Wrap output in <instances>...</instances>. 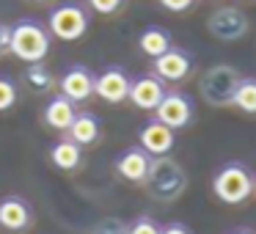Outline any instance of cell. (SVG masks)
I'll use <instances>...</instances> for the list:
<instances>
[{
  "label": "cell",
  "mask_w": 256,
  "mask_h": 234,
  "mask_svg": "<svg viewBox=\"0 0 256 234\" xmlns=\"http://www.w3.org/2000/svg\"><path fill=\"white\" fill-rule=\"evenodd\" d=\"M146 190L154 201H176L179 196L184 193L188 188V174L184 168L179 166L176 160H171L168 154L162 157H152V166H149V174H146Z\"/></svg>",
  "instance_id": "obj_1"
},
{
  "label": "cell",
  "mask_w": 256,
  "mask_h": 234,
  "mask_svg": "<svg viewBox=\"0 0 256 234\" xmlns=\"http://www.w3.org/2000/svg\"><path fill=\"white\" fill-rule=\"evenodd\" d=\"M50 30L36 20H20L12 25V42H8V52L25 64H39L50 52Z\"/></svg>",
  "instance_id": "obj_2"
},
{
  "label": "cell",
  "mask_w": 256,
  "mask_h": 234,
  "mask_svg": "<svg viewBox=\"0 0 256 234\" xmlns=\"http://www.w3.org/2000/svg\"><path fill=\"white\" fill-rule=\"evenodd\" d=\"M212 193H215L218 201H223V204L237 206L256 193V179L250 176V171L242 162H226V166L212 176Z\"/></svg>",
  "instance_id": "obj_3"
},
{
  "label": "cell",
  "mask_w": 256,
  "mask_h": 234,
  "mask_svg": "<svg viewBox=\"0 0 256 234\" xmlns=\"http://www.w3.org/2000/svg\"><path fill=\"white\" fill-rule=\"evenodd\" d=\"M240 80L242 78H240V72L234 66H228V64H218V66H210L204 74H201L198 91H201V96H204L206 105L226 108V105H232Z\"/></svg>",
  "instance_id": "obj_4"
},
{
  "label": "cell",
  "mask_w": 256,
  "mask_h": 234,
  "mask_svg": "<svg viewBox=\"0 0 256 234\" xmlns=\"http://www.w3.org/2000/svg\"><path fill=\"white\" fill-rule=\"evenodd\" d=\"M47 30H50V36H56L61 42L83 39L86 30H88V12L80 3H61L47 17Z\"/></svg>",
  "instance_id": "obj_5"
},
{
  "label": "cell",
  "mask_w": 256,
  "mask_h": 234,
  "mask_svg": "<svg viewBox=\"0 0 256 234\" xmlns=\"http://www.w3.org/2000/svg\"><path fill=\"white\" fill-rule=\"evenodd\" d=\"M154 118L162 122L166 127H171L174 132H176V130H184L193 122V102L184 94H179V91H166L162 102L154 108Z\"/></svg>",
  "instance_id": "obj_6"
},
{
  "label": "cell",
  "mask_w": 256,
  "mask_h": 234,
  "mask_svg": "<svg viewBox=\"0 0 256 234\" xmlns=\"http://www.w3.org/2000/svg\"><path fill=\"white\" fill-rule=\"evenodd\" d=\"M206 28L220 42H237L248 34V17L234 6H223L206 20Z\"/></svg>",
  "instance_id": "obj_7"
},
{
  "label": "cell",
  "mask_w": 256,
  "mask_h": 234,
  "mask_svg": "<svg viewBox=\"0 0 256 234\" xmlns=\"http://www.w3.org/2000/svg\"><path fill=\"white\" fill-rule=\"evenodd\" d=\"M130 86H132V80L122 66H108L105 72L94 78V94L110 105H118L130 96Z\"/></svg>",
  "instance_id": "obj_8"
},
{
  "label": "cell",
  "mask_w": 256,
  "mask_h": 234,
  "mask_svg": "<svg viewBox=\"0 0 256 234\" xmlns=\"http://www.w3.org/2000/svg\"><path fill=\"white\" fill-rule=\"evenodd\" d=\"M174 144H176V138H174V130L166 127L162 122H157V118L146 122L144 127H140V132H138V146H140L144 152H149L152 157L171 154Z\"/></svg>",
  "instance_id": "obj_9"
},
{
  "label": "cell",
  "mask_w": 256,
  "mask_h": 234,
  "mask_svg": "<svg viewBox=\"0 0 256 234\" xmlns=\"http://www.w3.org/2000/svg\"><path fill=\"white\" fill-rule=\"evenodd\" d=\"M113 166H116V174L122 179H127V182H132V184H144L146 174H149V166H152V154L144 152L140 146H130V149H124L122 154L116 157Z\"/></svg>",
  "instance_id": "obj_10"
},
{
  "label": "cell",
  "mask_w": 256,
  "mask_h": 234,
  "mask_svg": "<svg viewBox=\"0 0 256 234\" xmlns=\"http://www.w3.org/2000/svg\"><path fill=\"white\" fill-rule=\"evenodd\" d=\"M94 78L96 74H91V69H86L83 64H74V66H69L66 72H64V78L58 80V88H61V94L66 96V100L86 102L94 94Z\"/></svg>",
  "instance_id": "obj_11"
},
{
  "label": "cell",
  "mask_w": 256,
  "mask_h": 234,
  "mask_svg": "<svg viewBox=\"0 0 256 234\" xmlns=\"http://www.w3.org/2000/svg\"><path fill=\"white\" fill-rule=\"evenodd\" d=\"M190 66H193L190 56L184 50H176V47H171V50H166L162 56H157L154 64H152L154 74L162 83H179V80H184L190 72Z\"/></svg>",
  "instance_id": "obj_12"
},
{
  "label": "cell",
  "mask_w": 256,
  "mask_h": 234,
  "mask_svg": "<svg viewBox=\"0 0 256 234\" xmlns=\"http://www.w3.org/2000/svg\"><path fill=\"white\" fill-rule=\"evenodd\" d=\"M162 96H166V86H162V80L157 78V74H144V78L132 80L127 100L132 102L138 110H154V108L162 102Z\"/></svg>",
  "instance_id": "obj_13"
},
{
  "label": "cell",
  "mask_w": 256,
  "mask_h": 234,
  "mask_svg": "<svg viewBox=\"0 0 256 234\" xmlns=\"http://www.w3.org/2000/svg\"><path fill=\"white\" fill-rule=\"evenodd\" d=\"M34 223V210L20 196H6L0 198V228L6 232H25Z\"/></svg>",
  "instance_id": "obj_14"
},
{
  "label": "cell",
  "mask_w": 256,
  "mask_h": 234,
  "mask_svg": "<svg viewBox=\"0 0 256 234\" xmlns=\"http://www.w3.org/2000/svg\"><path fill=\"white\" fill-rule=\"evenodd\" d=\"M74 116H78V110H74V102L66 100L64 94L52 96L50 102H47L44 108V124L50 130H56V132H66L69 127H72Z\"/></svg>",
  "instance_id": "obj_15"
},
{
  "label": "cell",
  "mask_w": 256,
  "mask_h": 234,
  "mask_svg": "<svg viewBox=\"0 0 256 234\" xmlns=\"http://www.w3.org/2000/svg\"><path fill=\"white\" fill-rule=\"evenodd\" d=\"M50 162L58 171H78L80 162H83V146L69 138L58 140V144L50 146Z\"/></svg>",
  "instance_id": "obj_16"
},
{
  "label": "cell",
  "mask_w": 256,
  "mask_h": 234,
  "mask_svg": "<svg viewBox=\"0 0 256 234\" xmlns=\"http://www.w3.org/2000/svg\"><path fill=\"white\" fill-rule=\"evenodd\" d=\"M100 132H102V127H100V118L94 113H78L72 127L66 130V138L80 144V146H91L100 140Z\"/></svg>",
  "instance_id": "obj_17"
},
{
  "label": "cell",
  "mask_w": 256,
  "mask_h": 234,
  "mask_svg": "<svg viewBox=\"0 0 256 234\" xmlns=\"http://www.w3.org/2000/svg\"><path fill=\"white\" fill-rule=\"evenodd\" d=\"M138 47H140L144 56H149L152 61H154L157 56H162L166 50H171V36H168L162 28L152 25V28H146L144 34L138 36Z\"/></svg>",
  "instance_id": "obj_18"
},
{
  "label": "cell",
  "mask_w": 256,
  "mask_h": 234,
  "mask_svg": "<svg viewBox=\"0 0 256 234\" xmlns=\"http://www.w3.org/2000/svg\"><path fill=\"white\" fill-rule=\"evenodd\" d=\"M232 105L237 110H242L245 116H256V78H242L234 91Z\"/></svg>",
  "instance_id": "obj_19"
},
{
  "label": "cell",
  "mask_w": 256,
  "mask_h": 234,
  "mask_svg": "<svg viewBox=\"0 0 256 234\" xmlns=\"http://www.w3.org/2000/svg\"><path fill=\"white\" fill-rule=\"evenodd\" d=\"M25 78H28V83L34 86L36 91H47L56 86V78L50 74V69L44 66V64H28V72H25Z\"/></svg>",
  "instance_id": "obj_20"
},
{
  "label": "cell",
  "mask_w": 256,
  "mask_h": 234,
  "mask_svg": "<svg viewBox=\"0 0 256 234\" xmlns=\"http://www.w3.org/2000/svg\"><path fill=\"white\" fill-rule=\"evenodd\" d=\"M17 86H14L12 78H0V113L12 110L17 105Z\"/></svg>",
  "instance_id": "obj_21"
},
{
  "label": "cell",
  "mask_w": 256,
  "mask_h": 234,
  "mask_svg": "<svg viewBox=\"0 0 256 234\" xmlns=\"http://www.w3.org/2000/svg\"><path fill=\"white\" fill-rule=\"evenodd\" d=\"M88 234H130V223L116 220V218H108V220H100Z\"/></svg>",
  "instance_id": "obj_22"
},
{
  "label": "cell",
  "mask_w": 256,
  "mask_h": 234,
  "mask_svg": "<svg viewBox=\"0 0 256 234\" xmlns=\"http://www.w3.org/2000/svg\"><path fill=\"white\" fill-rule=\"evenodd\" d=\"M160 228L162 226L149 215H140V218H135V220L130 223V234H160Z\"/></svg>",
  "instance_id": "obj_23"
},
{
  "label": "cell",
  "mask_w": 256,
  "mask_h": 234,
  "mask_svg": "<svg viewBox=\"0 0 256 234\" xmlns=\"http://www.w3.org/2000/svg\"><path fill=\"white\" fill-rule=\"evenodd\" d=\"M122 3L124 0H88L91 12H96V14H116L122 8Z\"/></svg>",
  "instance_id": "obj_24"
},
{
  "label": "cell",
  "mask_w": 256,
  "mask_h": 234,
  "mask_svg": "<svg viewBox=\"0 0 256 234\" xmlns=\"http://www.w3.org/2000/svg\"><path fill=\"white\" fill-rule=\"evenodd\" d=\"M160 6L168 8V12L179 14V12H188L190 6H193V0H160Z\"/></svg>",
  "instance_id": "obj_25"
},
{
  "label": "cell",
  "mask_w": 256,
  "mask_h": 234,
  "mask_svg": "<svg viewBox=\"0 0 256 234\" xmlns=\"http://www.w3.org/2000/svg\"><path fill=\"white\" fill-rule=\"evenodd\" d=\"M160 234H193L184 223H168V226L160 228Z\"/></svg>",
  "instance_id": "obj_26"
},
{
  "label": "cell",
  "mask_w": 256,
  "mask_h": 234,
  "mask_svg": "<svg viewBox=\"0 0 256 234\" xmlns=\"http://www.w3.org/2000/svg\"><path fill=\"white\" fill-rule=\"evenodd\" d=\"M232 234H254V232H250V228H234Z\"/></svg>",
  "instance_id": "obj_27"
},
{
  "label": "cell",
  "mask_w": 256,
  "mask_h": 234,
  "mask_svg": "<svg viewBox=\"0 0 256 234\" xmlns=\"http://www.w3.org/2000/svg\"><path fill=\"white\" fill-rule=\"evenodd\" d=\"M34 3H47V0H34Z\"/></svg>",
  "instance_id": "obj_28"
},
{
  "label": "cell",
  "mask_w": 256,
  "mask_h": 234,
  "mask_svg": "<svg viewBox=\"0 0 256 234\" xmlns=\"http://www.w3.org/2000/svg\"><path fill=\"white\" fill-rule=\"evenodd\" d=\"M0 50H3V42H0Z\"/></svg>",
  "instance_id": "obj_29"
}]
</instances>
